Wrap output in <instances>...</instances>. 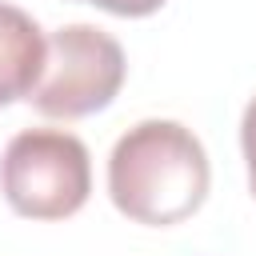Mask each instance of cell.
Wrapping results in <instances>:
<instances>
[{
    "instance_id": "6da1fadb",
    "label": "cell",
    "mask_w": 256,
    "mask_h": 256,
    "mask_svg": "<svg viewBox=\"0 0 256 256\" xmlns=\"http://www.w3.org/2000/svg\"><path fill=\"white\" fill-rule=\"evenodd\" d=\"M208 156L192 128L176 120H140L128 128L108 156L112 204L152 228L188 220L208 196Z\"/></svg>"
},
{
    "instance_id": "7a4b0ae2",
    "label": "cell",
    "mask_w": 256,
    "mask_h": 256,
    "mask_svg": "<svg viewBox=\"0 0 256 256\" xmlns=\"http://www.w3.org/2000/svg\"><path fill=\"white\" fill-rule=\"evenodd\" d=\"M4 200L28 220H64L92 192V160L80 136L64 128H24L0 160Z\"/></svg>"
},
{
    "instance_id": "3957f363",
    "label": "cell",
    "mask_w": 256,
    "mask_h": 256,
    "mask_svg": "<svg viewBox=\"0 0 256 256\" xmlns=\"http://www.w3.org/2000/svg\"><path fill=\"white\" fill-rule=\"evenodd\" d=\"M124 84V48L92 24H68L48 36V60L32 88V108L60 120H80L116 100Z\"/></svg>"
},
{
    "instance_id": "277c9868",
    "label": "cell",
    "mask_w": 256,
    "mask_h": 256,
    "mask_svg": "<svg viewBox=\"0 0 256 256\" xmlns=\"http://www.w3.org/2000/svg\"><path fill=\"white\" fill-rule=\"evenodd\" d=\"M44 60H48V40L40 24L24 8L0 0V108L32 96Z\"/></svg>"
},
{
    "instance_id": "5b68a950",
    "label": "cell",
    "mask_w": 256,
    "mask_h": 256,
    "mask_svg": "<svg viewBox=\"0 0 256 256\" xmlns=\"http://www.w3.org/2000/svg\"><path fill=\"white\" fill-rule=\"evenodd\" d=\"M240 144H244V160H248V184L256 192V96L248 100L244 108V120H240Z\"/></svg>"
},
{
    "instance_id": "8992f818",
    "label": "cell",
    "mask_w": 256,
    "mask_h": 256,
    "mask_svg": "<svg viewBox=\"0 0 256 256\" xmlns=\"http://www.w3.org/2000/svg\"><path fill=\"white\" fill-rule=\"evenodd\" d=\"M92 4H100V8L112 12V16H148V12H156L164 0H92Z\"/></svg>"
}]
</instances>
